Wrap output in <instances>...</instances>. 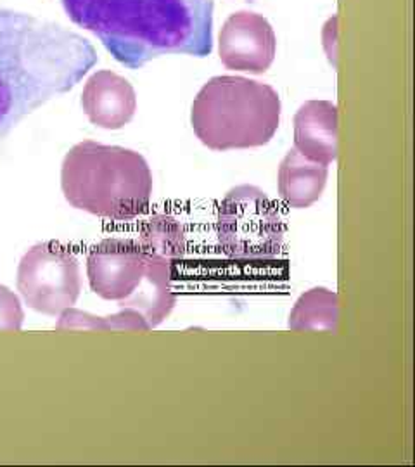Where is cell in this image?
Wrapping results in <instances>:
<instances>
[{"label":"cell","mask_w":415,"mask_h":467,"mask_svg":"<svg viewBox=\"0 0 415 467\" xmlns=\"http://www.w3.org/2000/svg\"><path fill=\"white\" fill-rule=\"evenodd\" d=\"M175 267L150 256L133 239H104L87 258V277L102 300L118 301L121 308H135L156 327L175 303Z\"/></svg>","instance_id":"5b68a950"},{"label":"cell","mask_w":415,"mask_h":467,"mask_svg":"<svg viewBox=\"0 0 415 467\" xmlns=\"http://www.w3.org/2000/svg\"><path fill=\"white\" fill-rule=\"evenodd\" d=\"M98 63L94 47L67 28L0 9V125L65 94Z\"/></svg>","instance_id":"7a4b0ae2"},{"label":"cell","mask_w":415,"mask_h":467,"mask_svg":"<svg viewBox=\"0 0 415 467\" xmlns=\"http://www.w3.org/2000/svg\"><path fill=\"white\" fill-rule=\"evenodd\" d=\"M295 150L320 165L337 158V108L329 100H308L295 117Z\"/></svg>","instance_id":"30bf717a"},{"label":"cell","mask_w":415,"mask_h":467,"mask_svg":"<svg viewBox=\"0 0 415 467\" xmlns=\"http://www.w3.org/2000/svg\"><path fill=\"white\" fill-rule=\"evenodd\" d=\"M329 168L306 160L291 150L279 167V194L291 208H308L320 200L327 184Z\"/></svg>","instance_id":"8fae6325"},{"label":"cell","mask_w":415,"mask_h":467,"mask_svg":"<svg viewBox=\"0 0 415 467\" xmlns=\"http://www.w3.org/2000/svg\"><path fill=\"white\" fill-rule=\"evenodd\" d=\"M61 189L73 208L127 222L148 212L152 173L135 150L83 140L65 156Z\"/></svg>","instance_id":"3957f363"},{"label":"cell","mask_w":415,"mask_h":467,"mask_svg":"<svg viewBox=\"0 0 415 467\" xmlns=\"http://www.w3.org/2000/svg\"><path fill=\"white\" fill-rule=\"evenodd\" d=\"M16 284L19 295L32 310L44 316H59L80 296V265L65 246L38 243L23 254Z\"/></svg>","instance_id":"52a82bcc"},{"label":"cell","mask_w":415,"mask_h":467,"mask_svg":"<svg viewBox=\"0 0 415 467\" xmlns=\"http://www.w3.org/2000/svg\"><path fill=\"white\" fill-rule=\"evenodd\" d=\"M281 109L274 87L223 75L202 85L192 102L191 123L208 150H251L274 139Z\"/></svg>","instance_id":"277c9868"},{"label":"cell","mask_w":415,"mask_h":467,"mask_svg":"<svg viewBox=\"0 0 415 467\" xmlns=\"http://www.w3.org/2000/svg\"><path fill=\"white\" fill-rule=\"evenodd\" d=\"M140 248L177 267L185 256L187 239L181 222L170 215H154L140 229Z\"/></svg>","instance_id":"4fadbf2b"},{"label":"cell","mask_w":415,"mask_h":467,"mask_svg":"<svg viewBox=\"0 0 415 467\" xmlns=\"http://www.w3.org/2000/svg\"><path fill=\"white\" fill-rule=\"evenodd\" d=\"M69 19L96 35L118 63L139 69L165 54L213 50V0H61Z\"/></svg>","instance_id":"6da1fadb"},{"label":"cell","mask_w":415,"mask_h":467,"mask_svg":"<svg viewBox=\"0 0 415 467\" xmlns=\"http://www.w3.org/2000/svg\"><path fill=\"white\" fill-rule=\"evenodd\" d=\"M82 108L96 127L119 130L132 121L137 96L127 78L109 69H100L83 87Z\"/></svg>","instance_id":"9c48e42d"},{"label":"cell","mask_w":415,"mask_h":467,"mask_svg":"<svg viewBox=\"0 0 415 467\" xmlns=\"http://www.w3.org/2000/svg\"><path fill=\"white\" fill-rule=\"evenodd\" d=\"M57 331H150V324L135 308H121L115 316L96 317L77 308L59 314Z\"/></svg>","instance_id":"5bb4252c"},{"label":"cell","mask_w":415,"mask_h":467,"mask_svg":"<svg viewBox=\"0 0 415 467\" xmlns=\"http://www.w3.org/2000/svg\"><path fill=\"white\" fill-rule=\"evenodd\" d=\"M337 316V295L326 287H314L296 301L289 316V329L336 333Z\"/></svg>","instance_id":"7c38bea8"},{"label":"cell","mask_w":415,"mask_h":467,"mask_svg":"<svg viewBox=\"0 0 415 467\" xmlns=\"http://www.w3.org/2000/svg\"><path fill=\"white\" fill-rule=\"evenodd\" d=\"M218 54L227 69L262 75L275 59L277 36L266 17L239 11L222 26Z\"/></svg>","instance_id":"ba28073f"},{"label":"cell","mask_w":415,"mask_h":467,"mask_svg":"<svg viewBox=\"0 0 415 467\" xmlns=\"http://www.w3.org/2000/svg\"><path fill=\"white\" fill-rule=\"evenodd\" d=\"M216 235L220 248L233 262L265 264L283 250V218L262 189L239 185L220 202Z\"/></svg>","instance_id":"8992f818"},{"label":"cell","mask_w":415,"mask_h":467,"mask_svg":"<svg viewBox=\"0 0 415 467\" xmlns=\"http://www.w3.org/2000/svg\"><path fill=\"white\" fill-rule=\"evenodd\" d=\"M23 320L25 312L19 296L0 284V331H19Z\"/></svg>","instance_id":"9a60e30c"}]
</instances>
